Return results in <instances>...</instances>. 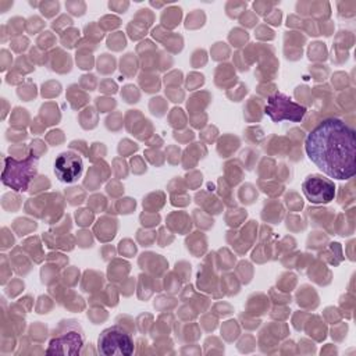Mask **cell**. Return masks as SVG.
I'll return each instance as SVG.
<instances>
[{"label": "cell", "mask_w": 356, "mask_h": 356, "mask_svg": "<svg viewBox=\"0 0 356 356\" xmlns=\"http://www.w3.org/2000/svg\"><path fill=\"white\" fill-rule=\"evenodd\" d=\"M310 161L323 174L335 179H350L356 174L355 129L339 118L318 122L305 139Z\"/></svg>", "instance_id": "6da1fadb"}, {"label": "cell", "mask_w": 356, "mask_h": 356, "mask_svg": "<svg viewBox=\"0 0 356 356\" xmlns=\"http://www.w3.org/2000/svg\"><path fill=\"white\" fill-rule=\"evenodd\" d=\"M4 168L1 172V182L15 192H25L31 181L38 174V156L31 152L26 157L18 160L14 157H4Z\"/></svg>", "instance_id": "7a4b0ae2"}, {"label": "cell", "mask_w": 356, "mask_h": 356, "mask_svg": "<svg viewBox=\"0 0 356 356\" xmlns=\"http://www.w3.org/2000/svg\"><path fill=\"white\" fill-rule=\"evenodd\" d=\"M85 343V335L81 325L74 320H64L51 337L46 349L47 355H79Z\"/></svg>", "instance_id": "3957f363"}, {"label": "cell", "mask_w": 356, "mask_h": 356, "mask_svg": "<svg viewBox=\"0 0 356 356\" xmlns=\"http://www.w3.org/2000/svg\"><path fill=\"white\" fill-rule=\"evenodd\" d=\"M134 349L131 334L121 325L104 328L97 338V350L104 356H131Z\"/></svg>", "instance_id": "277c9868"}, {"label": "cell", "mask_w": 356, "mask_h": 356, "mask_svg": "<svg viewBox=\"0 0 356 356\" xmlns=\"http://www.w3.org/2000/svg\"><path fill=\"white\" fill-rule=\"evenodd\" d=\"M306 107L292 100L282 92H274L264 106V114L274 122L291 121L300 122L306 114Z\"/></svg>", "instance_id": "5b68a950"}, {"label": "cell", "mask_w": 356, "mask_h": 356, "mask_svg": "<svg viewBox=\"0 0 356 356\" xmlns=\"http://www.w3.org/2000/svg\"><path fill=\"white\" fill-rule=\"evenodd\" d=\"M302 191L306 199L313 204H325L334 200L337 191L335 184L323 175H307L302 184Z\"/></svg>", "instance_id": "8992f818"}, {"label": "cell", "mask_w": 356, "mask_h": 356, "mask_svg": "<svg viewBox=\"0 0 356 356\" xmlns=\"http://www.w3.org/2000/svg\"><path fill=\"white\" fill-rule=\"evenodd\" d=\"M83 172L82 157L72 150L60 153L54 160V174L60 182L72 184L79 179Z\"/></svg>", "instance_id": "52a82bcc"}]
</instances>
